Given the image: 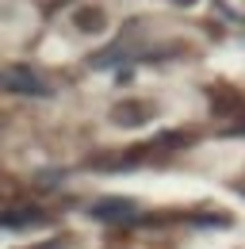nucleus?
Segmentation results:
<instances>
[{"label": "nucleus", "mask_w": 245, "mask_h": 249, "mask_svg": "<svg viewBox=\"0 0 245 249\" xmlns=\"http://www.w3.org/2000/svg\"><path fill=\"white\" fill-rule=\"evenodd\" d=\"M134 215V203L130 199H104V203H92V218H104V222H115V218Z\"/></svg>", "instance_id": "nucleus-4"}, {"label": "nucleus", "mask_w": 245, "mask_h": 249, "mask_svg": "<svg viewBox=\"0 0 245 249\" xmlns=\"http://www.w3.org/2000/svg\"><path fill=\"white\" fill-rule=\"evenodd\" d=\"M153 119V104L150 100H122V104H115V111H111V123L115 126H146Z\"/></svg>", "instance_id": "nucleus-2"}, {"label": "nucleus", "mask_w": 245, "mask_h": 249, "mask_svg": "<svg viewBox=\"0 0 245 249\" xmlns=\"http://www.w3.org/2000/svg\"><path fill=\"white\" fill-rule=\"evenodd\" d=\"M42 211L38 207H27V211H4V226H19V222H42Z\"/></svg>", "instance_id": "nucleus-5"}, {"label": "nucleus", "mask_w": 245, "mask_h": 249, "mask_svg": "<svg viewBox=\"0 0 245 249\" xmlns=\"http://www.w3.org/2000/svg\"><path fill=\"white\" fill-rule=\"evenodd\" d=\"M73 27L85 35H100L107 27V16H104V8H96V4H85V8H77L73 12Z\"/></svg>", "instance_id": "nucleus-3"}, {"label": "nucleus", "mask_w": 245, "mask_h": 249, "mask_svg": "<svg viewBox=\"0 0 245 249\" xmlns=\"http://www.w3.org/2000/svg\"><path fill=\"white\" fill-rule=\"evenodd\" d=\"M211 104H214L218 115H230V111L238 107V96L230 92V89H218V92H211Z\"/></svg>", "instance_id": "nucleus-6"}, {"label": "nucleus", "mask_w": 245, "mask_h": 249, "mask_svg": "<svg viewBox=\"0 0 245 249\" xmlns=\"http://www.w3.org/2000/svg\"><path fill=\"white\" fill-rule=\"evenodd\" d=\"M0 81H4L8 92H27V96H46L50 92V85H46L35 69H27V65H4V69H0Z\"/></svg>", "instance_id": "nucleus-1"}, {"label": "nucleus", "mask_w": 245, "mask_h": 249, "mask_svg": "<svg viewBox=\"0 0 245 249\" xmlns=\"http://www.w3.org/2000/svg\"><path fill=\"white\" fill-rule=\"evenodd\" d=\"M176 4H195V0H176Z\"/></svg>", "instance_id": "nucleus-7"}]
</instances>
